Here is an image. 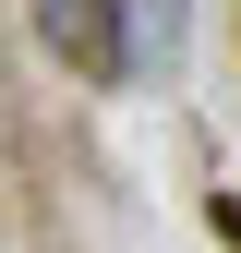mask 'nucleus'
Listing matches in <instances>:
<instances>
[{"label":"nucleus","instance_id":"nucleus-2","mask_svg":"<svg viewBox=\"0 0 241 253\" xmlns=\"http://www.w3.org/2000/svg\"><path fill=\"white\" fill-rule=\"evenodd\" d=\"M181 48V0H120V60H169Z\"/></svg>","mask_w":241,"mask_h":253},{"label":"nucleus","instance_id":"nucleus-1","mask_svg":"<svg viewBox=\"0 0 241 253\" xmlns=\"http://www.w3.org/2000/svg\"><path fill=\"white\" fill-rule=\"evenodd\" d=\"M37 24L60 48L84 60V73H120V37H109V0H37Z\"/></svg>","mask_w":241,"mask_h":253}]
</instances>
